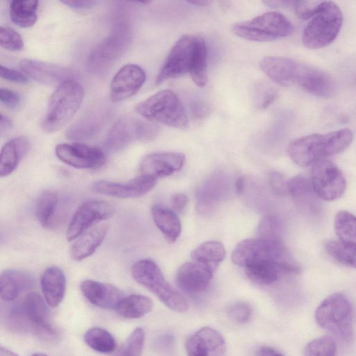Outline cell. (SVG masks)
I'll list each match as a JSON object with an SVG mask.
<instances>
[{
    "instance_id": "cell-23",
    "label": "cell",
    "mask_w": 356,
    "mask_h": 356,
    "mask_svg": "<svg viewBox=\"0 0 356 356\" xmlns=\"http://www.w3.org/2000/svg\"><path fill=\"white\" fill-rule=\"evenodd\" d=\"M80 290L92 304L105 309H115L124 298L122 291L116 286L92 280L83 281Z\"/></svg>"
},
{
    "instance_id": "cell-16",
    "label": "cell",
    "mask_w": 356,
    "mask_h": 356,
    "mask_svg": "<svg viewBox=\"0 0 356 356\" xmlns=\"http://www.w3.org/2000/svg\"><path fill=\"white\" fill-rule=\"evenodd\" d=\"M146 80L145 70L136 64L122 66L114 75L110 85V99L118 102L136 94Z\"/></svg>"
},
{
    "instance_id": "cell-19",
    "label": "cell",
    "mask_w": 356,
    "mask_h": 356,
    "mask_svg": "<svg viewBox=\"0 0 356 356\" xmlns=\"http://www.w3.org/2000/svg\"><path fill=\"white\" fill-rule=\"evenodd\" d=\"M180 152H162L145 155L139 165L140 175L155 179L170 176L179 171L185 162Z\"/></svg>"
},
{
    "instance_id": "cell-8",
    "label": "cell",
    "mask_w": 356,
    "mask_h": 356,
    "mask_svg": "<svg viewBox=\"0 0 356 356\" xmlns=\"http://www.w3.org/2000/svg\"><path fill=\"white\" fill-rule=\"evenodd\" d=\"M315 318L319 326L344 339L352 334V306L341 293L325 298L317 307Z\"/></svg>"
},
{
    "instance_id": "cell-14",
    "label": "cell",
    "mask_w": 356,
    "mask_h": 356,
    "mask_svg": "<svg viewBox=\"0 0 356 356\" xmlns=\"http://www.w3.org/2000/svg\"><path fill=\"white\" fill-rule=\"evenodd\" d=\"M19 302L31 332L46 342L56 341L58 333L49 322V311L41 296L37 293L31 292Z\"/></svg>"
},
{
    "instance_id": "cell-48",
    "label": "cell",
    "mask_w": 356,
    "mask_h": 356,
    "mask_svg": "<svg viewBox=\"0 0 356 356\" xmlns=\"http://www.w3.org/2000/svg\"><path fill=\"white\" fill-rule=\"evenodd\" d=\"M175 339L171 334H162L154 341L153 346L156 351L161 354H169L172 351Z\"/></svg>"
},
{
    "instance_id": "cell-57",
    "label": "cell",
    "mask_w": 356,
    "mask_h": 356,
    "mask_svg": "<svg viewBox=\"0 0 356 356\" xmlns=\"http://www.w3.org/2000/svg\"><path fill=\"white\" fill-rule=\"evenodd\" d=\"M0 356H19L12 350H8L6 348L1 346L0 348Z\"/></svg>"
},
{
    "instance_id": "cell-6",
    "label": "cell",
    "mask_w": 356,
    "mask_h": 356,
    "mask_svg": "<svg viewBox=\"0 0 356 356\" xmlns=\"http://www.w3.org/2000/svg\"><path fill=\"white\" fill-rule=\"evenodd\" d=\"M343 23V14L333 1H323L319 11L306 26L302 43L312 49L327 46L337 38Z\"/></svg>"
},
{
    "instance_id": "cell-34",
    "label": "cell",
    "mask_w": 356,
    "mask_h": 356,
    "mask_svg": "<svg viewBox=\"0 0 356 356\" xmlns=\"http://www.w3.org/2000/svg\"><path fill=\"white\" fill-rule=\"evenodd\" d=\"M36 0H13L10 1L9 13L11 21L18 26L28 28L37 21Z\"/></svg>"
},
{
    "instance_id": "cell-53",
    "label": "cell",
    "mask_w": 356,
    "mask_h": 356,
    "mask_svg": "<svg viewBox=\"0 0 356 356\" xmlns=\"http://www.w3.org/2000/svg\"><path fill=\"white\" fill-rule=\"evenodd\" d=\"M256 356H284L280 352L276 350L275 349L267 346H262L259 347L256 351Z\"/></svg>"
},
{
    "instance_id": "cell-58",
    "label": "cell",
    "mask_w": 356,
    "mask_h": 356,
    "mask_svg": "<svg viewBox=\"0 0 356 356\" xmlns=\"http://www.w3.org/2000/svg\"><path fill=\"white\" fill-rule=\"evenodd\" d=\"M191 4H194L195 6H207L211 4V1H204V0H197V1H188Z\"/></svg>"
},
{
    "instance_id": "cell-41",
    "label": "cell",
    "mask_w": 356,
    "mask_h": 356,
    "mask_svg": "<svg viewBox=\"0 0 356 356\" xmlns=\"http://www.w3.org/2000/svg\"><path fill=\"white\" fill-rule=\"evenodd\" d=\"M277 97V90L266 81H259L254 88V102L259 109L270 106Z\"/></svg>"
},
{
    "instance_id": "cell-42",
    "label": "cell",
    "mask_w": 356,
    "mask_h": 356,
    "mask_svg": "<svg viewBox=\"0 0 356 356\" xmlns=\"http://www.w3.org/2000/svg\"><path fill=\"white\" fill-rule=\"evenodd\" d=\"M257 238L268 241H282L280 225L274 216H266L259 222Z\"/></svg>"
},
{
    "instance_id": "cell-44",
    "label": "cell",
    "mask_w": 356,
    "mask_h": 356,
    "mask_svg": "<svg viewBox=\"0 0 356 356\" xmlns=\"http://www.w3.org/2000/svg\"><path fill=\"white\" fill-rule=\"evenodd\" d=\"M0 44L7 50L17 51L24 48V41L18 32L8 26L0 27Z\"/></svg>"
},
{
    "instance_id": "cell-10",
    "label": "cell",
    "mask_w": 356,
    "mask_h": 356,
    "mask_svg": "<svg viewBox=\"0 0 356 356\" xmlns=\"http://www.w3.org/2000/svg\"><path fill=\"white\" fill-rule=\"evenodd\" d=\"M158 127L152 122L135 117H123L108 131L104 147L111 152L121 151L135 140L149 142L158 134Z\"/></svg>"
},
{
    "instance_id": "cell-24",
    "label": "cell",
    "mask_w": 356,
    "mask_h": 356,
    "mask_svg": "<svg viewBox=\"0 0 356 356\" xmlns=\"http://www.w3.org/2000/svg\"><path fill=\"white\" fill-rule=\"evenodd\" d=\"M108 116L109 111L106 106H96L73 124L66 132V136L78 140L92 138L98 134Z\"/></svg>"
},
{
    "instance_id": "cell-30",
    "label": "cell",
    "mask_w": 356,
    "mask_h": 356,
    "mask_svg": "<svg viewBox=\"0 0 356 356\" xmlns=\"http://www.w3.org/2000/svg\"><path fill=\"white\" fill-rule=\"evenodd\" d=\"M153 220L165 239L174 243L180 235L181 222L175 211L161 204H154L151 209Z\"/></svg>"
},
{
    "instance_id": "cell-15",
    "label": "cell",
    "mask_w": 356,
    "mask_h": 356,
    "mask_svg": "<svg viewBox=\"0 0 356 356\" xmlns=\"http://www.w3.org/2000/svg\"><path fill=\"white\" fill-rule=\"evenodd\" d=\"M55 154L62 162L78 169H98L106 160L99 148L80 143L58 144Z\"/></svg>"
},
{
    "instance_id": "cell-3",
    "label": "cell",
    "mask_w": 356,
    "mask_h": 356,
    "mask_svg": "<svg viewBox=\"0 0 356 356\" xmlns=\"http://www.w3.org/2000/svg\"><path fill=\"white\" fill-rule=\"evenodd\" d=\"M136 282L154 293L166 307L177 312L188 309L184 297L166 281L159 266L150 259L136 261L131 268Z\"/></svg>"
},
{
    "instance_id": "cell-45",
    "label": "cell",
    "mask_w": 356,
    "mask_h": 356,
    "mask_svg": "<svg viewBox=\"0 0 356 356\" xmlns=\"http://www.w3.org/2000/svg\"><path fill=\"white\" fill-rule=\"evenodd\" d=\"M252 308L246 302L238 301L232 303L227 309L228 316L238 324L248 323L252 316Z\"/></svg>"
},
{
    "instance_id": "cell-49",
    "label": "cell",
    "mask_w": 356,
    "mask_h": 356,
    "mask_svg": "<svg viewBox=\"0 0 356 356\" xmlns=\"http://www.w3.org/2000/svg\"><path fill=\"white\" fill-rule=\"evenodd\" d=\"M269 182L272 189L279 195L288 193V183L286 177L277 172H272L269 175Z\"/></svg>"
},
{
    "instance_id": "cell-22",
    "label": "cell",
    "mask_w": 356,
    "mask_h": 356,
    "mask_svg": "<svg viewBox=\"0 0 356 356\" xmlns=\"http://www.w3.org/2000/svg\"><path fill=\"white\" fill-rule=\"evenodd\" d=\"M215 270L196 261L182 264L177 271V285L186 293L197 294L204 291L210 284Z\"/></svg>"
},
{
    "instance_id": "cell-33",
    "label": "cell",
    "mask_w": 356,
    "mask_h": 356,
    "mask_svg": "<svg viewBox=\"0 0 356 356\" xmlns=\"http://www.w3.org/2000/svg\"><path fill=\"white\" fill-rule=\"evenodd\" d=\"M225 257L224 245L219 241H207L191 253V259L216 270Z\"/></svg>"
},
{
    "instance_id": "cell-1",
    "label": "cell",
    "mask_w": 356,
    "mask_h": 356,
    "mask_svg": "<svg viewBox=\"0 0 356 356\" xmlns=\"http://www.w3.org/2000/svg\"><path fill=\"white\" fill-rule=\"evenodd\" d=\"M353 139V134L349 129L310 134L292 141L287 152L296 165L306 167L342 152Z\"/></svg>"
},
{
    "instance_id": "cell-26",
    "label": "cell",
    "mask_w": 356,
    "mask_h": 356,
    "mask_svg": "<svg viewBox=\"0 0 356 356\" xmlns=\"http://www.w3.org/2000/svg\"><path fill=\"white\" fill-rule=\"evenodd\" d=\"M34 286V278L29 273L18 269H7L0 276V297L11 302L23 292Z\"/></svg>"
},
{
    "instance_id": "cell-31",
    "label": "cell",
    "mask_w": 356,
    "mask_h": 356,
    "mask_svg": "<svg viewBox=\"0 0 356 356\" xmlns=\"http://www.w3.org/2000/svg\"><path fill=\"white\" fill-rule=\"evenodd\" d=\"M107 231L106 226H99L78 237L70 250L72 258L80 261L91 256L104 241Z\"/></svg>"
},
{
    "instance_id": "cell-46",
    "label": "cell",
    "mask_w": 356,
    "mask_h": 356,
    "mask_svg": "<svg viewBox=\"0 0 356 356\" xmlns=\"http://www.w3.org/2000/svg\"><path fill=\"white\" fill-rule=\"evenodd\" d=\"M322 1H298L293 2L296 15L302 19L313 17L321 9Z\"/></svg>"
},
{
    "instance_id": "cell-36",
    "label": "cell",
    "mask_w": 356,
    "mask_h": 356,
    "mask_svg": "<svg viewBox=\"0 0 356 356\" xmlns=\"http://www.w3.org/2000/svg\"><path fill=\"white\" fill-rule=\"evenodd\" d=\"M58 201V195L54 191H45L39 195L35 203V213L42 226H50Z\"/></svg>"
},
{
    "instance_id": "cell-7",
    "label": "cell",
    "mask_w": 356,
    "mask_h": 356,
    "mask_svg": "<svg viewBox=\"0 0 356 356\" xmlns=\"http://www.w3.org/2000/svg\"><path fill=\"white\" fill-rule=\"evenodd\" d=\"M293 31L291 22L277 12H267L232 26V31L238 37L255 42H268L285 38Z\"/></svg>"
},
{
    "instance_id": "cell-37",
    "label": "cell",
    "mask_w": 356,
    "mask_h": 356,
    "mask_svg": "<svg viewBox=\"0 0 356 356\" xmlns=\"http://www.w3.org/2000/svg\"><path fill=\"white\" fill-rule=\"evenodd\" d=\"M83 339L90 348L100 353H111L116 347L113 335L102 327H94L88 329L85 332Z\"/></svg>"
},
{
    "instance_id": "cell-32",
    "label": "cell",
    "mask_w": 356,
    "mask_h": 356,
    "mask_svg": "<svg viewBox=\"0 0 356 356\" xmlns=\"http://www.w3.org/2000/svg\"><path fill=\"white\" fill-rule=\"evenodd\" d=\"M152 307L153 302L150 298L140 294H133L124 297L115 311L121 317L135 319L145 316Z\"/></svg>"
},
{
    "instance_id": "cell-43",
    "label": "cell",
    "mask_w": 356,
    "mask_h": 356,
    "mask_svg": "<svg viewBox=\"0 0 356 356\" xmlns=\"http://www.w3.org/2000/svg\"><path fill=\"white\" fill-rule=\"evenodd\" d=\"M337 345L330 337H321L311 341L305 347V356H336Z\"/></svg>"
},
{
    "instance_id": "cell-52",
    "label": "cell",
    "mask_w": 356,
    "mask_h": 356,
    "mask_svg": "<svg viewBox=\"0 0 356 356\" xmlns=\"http://www.w3.org/2000/svg\"><path fill=\"white\" fill-rule=\"evenodd\" d=\"M67 6L76 10H86L94 7L98 1H62Z\"/></svg>"
},
{
    "instance_id": "cell-51",
    "label": "cell",
    "mask_w": 356,
    "mask_h": 356,
    "mask_svg": "<svg viewBox=\"0 0 356 356\" xmlns=\"http://www.w3.org/2000/svg\"><path fill=\"white\" fill-rule=\"evenodd\" d=\"M187 202L188 197L184 193H176L171 198L172 207L173 210L177 212H181L185 209Z\"/></svg>"
},
{
    "instance_id": "cell-55",
    "label": "cell",
    "mask_w": 356,
    "mask_h": 356,
    "mask_svg": "<svg viewBox=\"0 0 356 356\" xmlns=\"http://www.w3.org/2000/svg\"><path fill=\"white\" fill-rule=\"evenodd\" d=\"M245 179L243 176H240L235 181V191L237 194H241L245 188Z\"/></svg>"
},
{
    "instance_id": "cell-50",
    "label": "cell",
    "mask_w": 356,
    "mask_h": 356,
    "mask_svg": "<svg viewBox=\"0 0 356 356\" xmlns=\"http://www.w3.org/2000/svg\"><path fill=\"white\" fill-rule=\"evenodd\" d=\"M0 74L2 79L9 81L18 83H26L29 82L26 75L2 65L0 66Z\"/></svg>"
},
{
    "instance_id": "cell-56",
    "label": "cell",
    "mask_w": 356,
    "mask_h": 356,
    "mask_svg": "<svg viewBox=\"0 0 356 356\" xmlns=\"http://www.w3.org/2000/svg\"><path fill=\"white\" fill-rule=\"evenodd\" d=\"M293 3V1H264V4L267 5L269 7H274V8L289 6Z\"/></svg>"
},
{
    "instance_id": "cell-35",
    "label": "cell",
    "mask_w": 356,
    "mask_h": 356,
    "mask_svg": "<svg viewBox=\"0 0 356 356\" xmlns=\"http://www.w3.org/2000/svg\"><path fill=\"white\" fill-rule=\"evenodd\" d=\"M324 248L335 261L356 268V242L330 240L324 243Z\"/></svg>"
},
{
    "instance_id": "cell-12",
    "label": "cell",
    "mask_w": 356,
    "mask_h": 356,
    "mask_svg": "<svg viewBox=\"0 0 356 356\" xmlns=\"http://www.w3.org/2000/svg\"><path fill=\"white\" fill-rule=\"evenodd\" d=\"M310 181L316 195L325 201L340 198L346 188V181L342 171L336 164L327 159L314 165Z\"/></svg>"
},
{
    "instance_id": "cell-17",
    "label": "cell",
    "mask_w": 356,
    "mask_h": 356,
    "mask_svg": "<svg viewBox=\"0 0 356 356\" xmlns=\"http://www.w3.org/2000/svg\"><path fill=\"white\" fill-rule=\"evenodd\" d=\"M156 179L140 175L124 183L98 180L93 183L94 191L118 198H134L150 191L156 184Z\"/></svg>"
},
{
    "instance_id": "cell-29",
    "label": "cell",
    "mask_w": 356,
    "mask_h": 356,
    "mask_svg": "<svg viewBox=\"0 0 356 356\" xmlns=\"http://www.w3.org/2000/svg\"><path fill=\"white\" fill-rule=\"evenodd\" d=\"M288 193L302 209L312 213L318 211V201L311 181L302 175L293 177L289 181Z\"/></svg>"
},
{
    "instance_id": "cell-20",
    "label": "cell",
    "mask_w": 356,
    "mask_h": 356,
    "mask_svg": "<svg viewBox=\"0 0 356 356\" xmlns=\"http://www.w3.org/2000/svg\"><path fill=\"white\" fill-rule=\"evenodd\" d=\"M185 348L187 356H224L226 343L218 331L204 327L188 338Z\"/></svg>"
},
{
    "instance_id": "cell-25",
    "label": "cell",
    "mask_w": 356,
    "mask_h": 356,
    "mask_svg": "<svg viewBox=\"0 0 356 356\" xmlns=\"http://www.w3.org/2000/svg\"><path fill=\"white\" fill-rule=\"evenodd\" d=\"M299 62L280 56H266L259 62L261 70L275 83L289 86L294 84Z\"/></svg>"
},
{
    "instance_id": "cell-28",
    "label": "cell",
    "mask_w": 356,
    "mask_h": 356,
    "mask_svg": "<svg viewBox=\"0 0 356 356\" xmlns=\"http://www.w3.org/2000/svg\"><path fill=\"white\" fill-rule=\"evenodd\" d=\"M29 141L25 136H19L8 141L1 148L0 154V176L11 174L27 153Z\"/></svg>"
},
{
    "instance_id": "cell-13",
    "label": "cell",
    "mask_w": 356,
    "mask_h": 356,
    "mask_svg": "<svg viewBox=\"0 0 356 356\" xmlns=\"http://www.w3.org/2000/svg\"><path fill=\"white\" fill-rule=\"evenodd\" d=\"M115 207L103 200H90L83 203L76 211L66 232L67 241L81 236L91 226L112 218Z\"/></svg>"
},
{
    "instance_id": "cell-27",
    "label": "cell",
    "mask_w": 356,
    "mask_h": 356,
    "mask_svg": "<svg viewBox=\"0 0 356 356\" xmlns=\"http://www.w3.org/2000/svg\"><path fill=\"white\" fill-rule=\"evenodd\" d=\"M40 287L47 305L56 307L63 301L66 289L64 272L57 266L47 268L40 277Z\"/></svg>"
},
{
    "instance_id": "cell-47",
    "label": "cell",
    "mask_w": 356,
    "mask_h": 356,
    "mask_svg": "<svg viewBox=\"0 0 356 356\" xmlns=\"http://www.w3.org/2000/svg\"><path fill=\"white\" fill-rule=\"evenodd\" d=\"M1 103L10 110H18L22 105V99L15 92L8 88L0 90Z\"/></svg>"
},
{
    "instance_id": "cell-54",
    "label": "cell",
    "mask_w": 356,
    "mask_h": 356,
    "mask_svg": "<svg viewBox=\"0 0 356 356\" xmlns=\"http://www.w3.org/2000/svg\"><path fill=\"white\" fill-rule=\"evenodd\" d=\"M13 126V120L6 115L1 113L0 115V134H3L5 132H7L10 129H12Z\"/></svg>"
},
{
    "instance_id": "cell-21",
    "label": "cell",
    "mask_w": 356,
    "mask_h": 356,
    "mask_svg": "<svg viewBox=\"0 0 356 356\" xmlns=\"http://www.w3.org/2000/svg\"><path fill=\"white\" fill-rule=\"evenodd\" d=\"M19 67L26 76L46 85H59L76 75L71 68L35 60H22Z\"/></svg>"
},
{
    "instance_id": "cell-9",
    "label": "cell",
    "mask_w": 356,
    "mask_h": 356,
    "mask_svg": "<svg viewBox=\"0 0 356 356\" xmlns=\"http://www.w3.org/2000/svg\"><path fill=\"white\" fill-rule=\"evenodd\" d=\"M232 261L244 268L259 262L293 261L282 241H268L257 238L245 239L238 243L232 252Z\"/></svg>"
},
{
    "instance_id": "cell-40",
    "label": "cell",
    "mask_w": 356,
    "mask_h": 356,
    "mask_svg": "<svg viewBox=\"0 0 356 356\" xmlns=\"http://www.w3.org/2000/svg\"><path fill=\"white\" fill-rule=\"evenodd\" d=\"M145 334L143 329L136 328L117 350L113 356H141Z\"/></svg>"
},
{
    "instance_id": "cell-38",
    "label": "cell",
    "mask_w": 356,
    "mask_h": 356,
    "mask_svg": "<svg viewBox=\"0 0 356 356\" xmlns=\"http://www.w3.org/2000/svg\"><path fill=\"white\" fill-rule=\"evenodd\" d=\"M207 47L204 40L199 36L197 52L190 75L198 87H204L208 81L207 72Z\"/></svg>"
},
{
    "instance_id": "cell-4",
    "label": "cell",
    "mask_w": 356,
    "mask_h": 356,
    "mask_svg": "<svg viewBox=\"0 0 356 356\" xmlns=\"http://www.w3.org/2000/svg\"><path fill=\"white\" fill-rule=\"evenodd\" d=\"M131 40L129 25L124 19L117 21L111 33L91 51L87 60V67L96 76L106 73L123 55Z\"/></svg>"
},
{
    "instance_id": "cell-2",
    "label": "cell",
    "mask_w": 356,
    "mask_h": 356,
    "mask_svg": "<svg viewBox=\"0 0 356 356\" xmlns=\"http://www.w3.org/2000/svg\"><path fill=\"white\" fill-rule=\"evenodd\" d=\"M83 97L84 89L74 79L58 85L49 99L42 122V129L47 133L61 129L76 113Z\"/></svg>"
},
{
    "instance_id": "cell-59",
    "label": "cell",
    "mask_w": 356,
    "mask_h": 356,
    "mask_svg": "<svg viewBox=\"0 0 356 356\" xmlns=\"http://www.w3.org/2000/svg\"><path fill=\"white\" fill-rule=\"evenodd\" d=\"M31 356H49L44 353H33L32 354Z\"/></svg>"
},
{
    "instance_id": "cell-11",
    "label": "cell",
    "mask_w": 356,
    "mask_h": 356,
    "mask_svg": "<svg viewBox=\"0 0 356 356\" xmlns=\"http://www.w3.org/2000/svg\"><path fill=\"white\" fill-rule=\"evenodd\" d=\"M198 38L185 35L175 43L156 76V84L190 74L196 56Z\"/></svg>"
},
{
    "instance_id": "cell-18",
    "label": "cell",
    "mask_w": 356,
    "mask_h": 356,
    "mask_svg": "<svg viewBox=\"0 0 356 356\" xmlns=\"http://www.w3.org/2000/svg\"><path fill=\"white\" fill-rule=\"evenodd\" d=\"M294 84L320 97L330 98L335 92L334 82L327 73L300 62L295 76Z\"/></svg>"
},
{
    "instance_id": "cell-5",
    "label": "cell",
    "mask_w": 356,
    "mask_h": 356,
    "mask_svg": "<svg viewBox=\"0 0 356 356\" xmlns=\"http://www.w3.org/2000/svg\"><path fill=\"white\" fill-rule=\"evenodd\" d=\"M136 111L148 121L169 127L184 129L188 124L184 105L170 90L159 91L138 103Z\"/></svg>"
},
{
    "instance_id": "cell-39",
    "label": "cell",
    "mask_w": 356,
    "mask_h": 356,
    "mask_svg": "<svg viewBox=\"0 0 356 356\" xmlns=\"http://www.w3.org/2000/svg\"><path fill=\"white\" fill-rule=\"evenodd\" d=\"M334 227L339 240L355 242L356 216L348 211H339L335 216Z\"/></svg>"
}]
</instances>
